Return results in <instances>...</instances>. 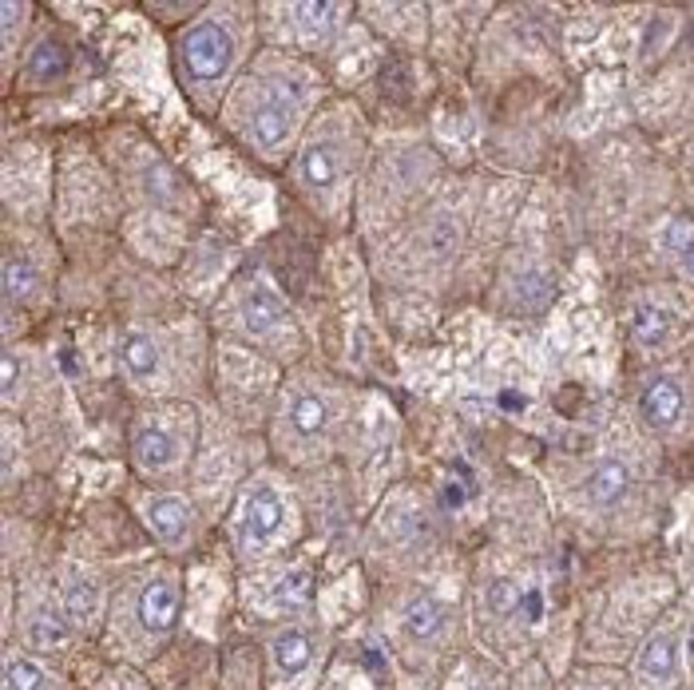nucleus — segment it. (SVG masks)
<instances>
[{"instance_id": "f257e3e1", "label": "nucleus", "mask_w": 694, "mask_h": 690, "mask_svg": "<svg viewBox=\"0 0 694 690\" xmlns=\"http://www.w3.org/2000/svg\"><path fill=\"white\" fill-rule=\"evenodd\" d=\"M183 64L187 72L199 80V84H211V80H223L234 64V40L231 32L215 20H203L195 24L187 36H183Z\"/></svg>"}, {"instance_id": "f03ea898", "label": "nucleus", "mask_w": 694, "mask_h": 690, "mask_svg": "<svg viewBox=\"0 0 694 690\" xmlns=\"http://www.w3.org/2000/svg\"><path fill=\"white\" fill-rule=\"evenodd\" d=\"M639 413L651 429H671L683 417V389L671 377H655L639 397Z\"/></svg>"}, {"instance_id": "7ed1b4c3", "label": "nucleus", "mask_w": 694, "mask_h": 690, "mask_svg": "<svg viewBox=\"0 0 694 690\" xmlns=\"http://www.w3.org/2000/svg\"><path fill=\"white\" fill-rule=\"evenodd\" d=\"M175 615H179V591H175V583L171 579L147 583L143 595H139V619H143V627L151 635H163V631L175 627Z\"/></svg>"}, {"instance_id": "20e7f679", "label": "nucleus", "mask_w": 694, "mask_h": 690, "mask_svg": "<svg viewBox=\"0 0 694 690\" xmlns=\"http://www.w3.org/2000/svg\"><path fill=\"white\" fill-rule=\"evenodd\" d=\"M250 131H254L258 147H266V151L282 147V143L290 139V131H294V108L282 104V100H266V104L254 112V119H250Z\"/></svg>"}, {"instance_id": "39448f33", "label": "nucleus", "mask_w": 694, "mask_h": 690, "mask_svg": "<svg viewBox=\"0 0 694 690\" xmlns=\"http://www.w3.org/2000/svg\"><path fill=\"white\" fill-rule=\"evenodd\" d=\"M278 528H282V500H278V492L258 488V492L246 500V540L266 544Z\"/></svg>"}, {"instance_id": "423d86ee", "label": "nucleus", "mask_w": 694, "mask_h": 690, "mask_svg": "<svg viewBox=\"0 0 694 690\" xmlns=\"http://www.w3.org/2000/svg\"><path fill=\"white\" fill-rule=\"evenodd\" d=\"M627 488H631V472L623 460H599L587 476V496L595 504H615L627 496Z\"/></svg>"}, {"instance_id": "0eeeda50", "label": "nucleus", "mask_w": 694, "mask_h": 690, "mask_svg": "<svg viewBox=\"0 0 694 690\" xmlns=\"http://www.w3.org/2000/svg\"><path fill=\"white\" fill-rule=\"evenodd\" d=\"M675 667H679V639L675 635H655L639 655V675L647 683H667L675 675Z\"/></svg>"}, {"instance_id": "6e6552de", "label": "nucleus", "mask_w": 694, "mask_h": 690, "mask_svg": "<svg viewBox=\"0 0 694 690\" xmlns=\"http://www.w3.org/2000/svg\"><path fill=\"white\" fill-rule=\"evenodd\" d=\"M282 318H286V306H282V298H278L274 290L254 286V290L246 294V302H242V322H246V330L266 334V330H274Z\"/></svg>"}, {"instance_id": "1a4fd4ad", "label": "nucleus", "mask_w": 694, "mask_h": 690, "mask_svg": "<svg viewBox=\"0 0 694 690\" xmlns=\"http://www.w3.org/2000/svg\"><path fill=\"white\" fill-rule=\"evenodd\" d=\"M631 334L643 345H663L671 338V310H663L655 302H639L631 310Z\"/></svg>"}, {"instance_id": "9d476101", "label": "nucleus", "mask_w": 694, "mask_h": 690, "mask_svg": "<svg viewBox=\"0 0 694 690\" xmlns=\"http://www.w3.org/2000/svg\"><path fill=\"white\" fill-rule=\"evenodd\" d=\"M147 520H151V528L159 532V540H167V544H179V540L187 536V508H183L175 496L151 500Z\"/></svg>"}, {"instance_id": "9b49d317", "label": "nucleus", "mask_w": 694, "mask_h": 690, "mask_svg": "<svg viewBox=\"0 0 694 690\" xmlns=\"http://www.w3.org/2000/svg\"><path fill=\"white\" fill-rule=\"evenodd\" d=\"M441 627H445V607L437 603V599H429V595H421V599H413L409 607H405V635L409 639H433V635H441Z\"/></svg>"}, {"instance_id": "f8f14e48", "label": "nucleus", "mask_w": 694, "mask_h": 690, "mask_svg": "<svg viewBox=\"0 0 694 690\" xmlns=\"http://www.w3.org/2000/svg\"><path fill=\"white\" fill-rule=\"evenodd\" d=\"M135 457H139L143 468H167V464L175 460V441H171V433L159 429V425H143L139 437H135Z\"/></svg>"}, {"instance_id": "ddd939ff", "label": "nucleus", "mask_w": 694, "mask_h": 690, "mask_svg": "<svg viewBox=\"0 0 694 690\" xmlns=\"http://www.w3.org/2000/svg\"><path fill=\"white\" fill-rule=\"evenodd\" d=\"M310 655H314V651H310V639L298 635V631L274 639V671H278L282 679H294L298 671H306Z\"/></svg>"}, {"instance_id": "4468645a", "label": "nucleus", "mask_w": 694, "mask_h": 690, "mask_svg": "<svg viewBox=\"0 0 694 690\" xmlns=\"http://www.w3.org/2000/svg\"><path fill=\"white\" fill-rule=\"evenodd\" d=\"M298 171H302V183H306V187H330V183L338 179V159H334V151H330L326 143H310V147L302 151Z\"/></svg>"}, {"instance_id": "2eb2a0df", "label": "nucleus", "mask_w": 694, "mask_h": 690, "mask_svg": "<svg viewBox=\"0 0 694 690\" xmlns=\"http://www.w3.org/2000/svg\"><path fill=\"white\" fill-rule=\"evenodd\" d=\"M64 72H68V48L56 40H40L28 56V76L48 84V80H60Z\"/></svg>"}, {"instance_id": "dca6fc26", "label": "nucleus", "mask_w": 694, "mask_h": 690, "mask_svg": "<svg viewBox=\"0 0 694 690\" xmlns=\"http://www.w3.org/2000/svg\"><path fill=\"white\" fill-rule=\"evenodd\" d=\"M119 357H123L127 373H135V377H151L159 369V349L147 334H127L119 345Z\"/></svg>"}, {"instance_id": "f3484780", "label": "nucleus", "mask_w": 694, "mask_h": 690, "mask_svg": "<svg viewBox=\"0 0 694 690\" xmlns=\"http://www.w3.org/2000/svg\"><path fill=\"white\" fill-rule=\"evenodd\" d=\"M28 639L36 647H64L68 643V615L60 611H36L28 623Z\"/></svg>"}, {"instance_id": "a211bd4d", "label": "nucleus", "mask_w": 694, "mask_h": 690, "mask_svg": "<svg viewBox=\"0 0 694 690\" xmlns=\"http://www.w3.org/2000/svg\"><path fill=\"white\" fill-rule=\"evenodd\" d=\"M274 607H286V611H298V607H306L310 599H314V579L306 572H290L282 575L278 583H274Z\"/></svg>"}, {"instance_id": "6ab92c4d", "label": "nucleus", "mask_w": 694, "mask_h": 690, "mask_svg": "<svg viewBox=\"0 0 694 690\" xmlns=\"http://www.w3.org/2000/svg\"><path fill=\"white\" fill-rule=\"evenodd\" d=\"M4 294H8V302H28L36 294V266L24 258H8L4 262Z\"/></svg>"}, {"instance_id": "aec40b11", "label": "nucleus", "mask_w": 694, "mask_h": 690, "mask_svg": "<svg viewBox=\"0 0 694 690\" xmlns=\"http://www.w3.org/2000/svg\"><path fill=\"white\" fill-rule=\"evenodd\" d=\"M338 4H298L294 8V16H298V28H302V36L306 40H322L326 32H330V24L338 20Z\"/></svg>"}, {"instance_id": "412c9836", "label": "nucleus", "mask_w": 694, "mask_h": 690, "mask_svg": "<svg viewBox=\"0 0 694 690\" xmlns=\"http://www.w3.org/2000/svg\"><path fill=\"white\" fill-rule=\"evenodd\" d=\"M96 607H100V591H96L88 579H76V583L68 587V595H64V615H68L72 623H88V619L96 615Z\"/></svg>"}, {"instance_id": "4be33fe9", "label": "nucleus", "mask_w": 694, "mask_h": 690, "mask_svg": "<svg viewBox=\"0 0 694 690\" xmlns=\"http://www.w3.org/2000/svg\"><path fill=\"white\" fill-rule=\"evenodd\" d=\"M322 425H326V401L322 397H298L294 401V429L298 433H306V437H314V433H322Z\"/></svg>"}, {"instance_id": "5701e85b", "label": "nucleus", "mask_w": 694, "mask_h": 690, "mask_svg": "<svg viewBox=\"0 0 694 690\" xmlns=\"http://www.w3.org/2000/svg\"><path fill=\"white\" fill-rule=\"evenodd\" d=\"M44 687H48V679H44V671L36 663H28V659H12L8 663L4 690H44Z\"/></svg>"}, {"instance_id": "b1692460", "label": "nucleus", "mask_w": 694, "mask_h": 690, "mask_svg": "<svg viewBox=\"0 0 694 690\" xmlns=\"http://www.w3.org/2000/svg\"><path fill=\"white\" fill-rule=\"evenodd\" d=\"M520 599H524V591H520L512 579H496V583L488 587V607H492V615H516V611H520Z\"/></svg>"}, {"instance_id": "393cba45", "label": "nucleus", "mask_w": 694, "mask_h": 690, "mask_svg": "<svg viewBox=\"0 0 694 690\" xmlns=\"http://www.w3.org/2000/svg\"><path fill=\"white\" fill-rule=\"evenodd\" d=\"M691 242H694V227L687 219H671V223H667V230H663V246H667V250L683 254Z\"/></svg>"}, {"instance_id": "a878e982", "label": "nucleus", "mask_w": 694, "mask_h": 690, "mask_svg": "<svg viewBox=\"0 0 694 690\" xmlns=\"http://www.w3.org/2000/svg\"><path fill=\"white\" fill-rule=\"evenodd\" d=\"M16 377H20V361H16L12 353H4V365H0V385H4V397H12Z\"/></svg>"}, {"instance_id": "bb28decb", "label": "nucleus", "mask_w": 694, "mask_h": 690, "mask_svg": "<svg viewBox=\"0 0 694 690\" xmlns=\"http://www.w3.org/2000/svg\"><path fill=\"white\" fill-rule=\"evenodd\" d=\"M520 611H524V619H528V623H536V619L544 615V599H540V591H524Z\"/></svg>"}, {"instance_id": "cd10ccee", "label": "nucleus", "mask_w": 694, "mask_h": 690, "mask_svg": "<svg viewBox=\"0 0 694 690\" xmlns=\"http://www.w3.org/2000/svg\"><path fill=\"white\" fill-rule=\"evenodd\" d=\"M24 16V8L20 4H4V36H12V28H16V20Z\"/></svg>"}, {"instance_id": "c85d7f7f", "label": "nucleus", "mask_w": 694, "mask_h": 690, "mask_svg": "<svg viewBox=\"0 0 694 690\" xmlns=\"http://www.w3.org/2000/svg\"><path fill=\"white\" fill-rule=\"evenodd\" d=\"M461 496H464L461 484H449V488H445V504H449V508H457V504H461Z\"/></svg>"}, {"instance_id": "c756f323", "label": "nucleus", "mask_w": 694, "mask_h": 690, "mask_svg": "<svg viewBox=\"0 0 694 690\" xmlns=\"http://www.w3.org/2000/svg\"><path fill=\"white\" fill-rule=\"evenodd\" d=\"M679 262H683V270H687V274L694 278V242L687 246V250H683V254H679Z\"/></svg>"}, {"instance_id": "7c9ffc66", "label": "nucleus", "mask_w": 694, "mask_h": 690, "mask_svg": "<svg viewBox=\"0 0 694 690\" xmlns=\"http://www.w3.org/2000/svg\"><path fill=\"white\" fill-rule=\"evenodd\" d=\"M500 409H520V397L516 393H508V397L500 393Z\"/></svg>"}, {"instance_id": "2f4dec72", "label": "nucleus", "mask_w": 694, "mask_h": 690, "mask_svg": "<svg viewBox=\"0 0 694 690\" xmlns=\"http://www.w3.org/2000/svg\"><path fill=\"white\" fill-rule=\"evenodd\" d=\"M691 659H694V631H691Z\"/></svg>"}]
</instances>
